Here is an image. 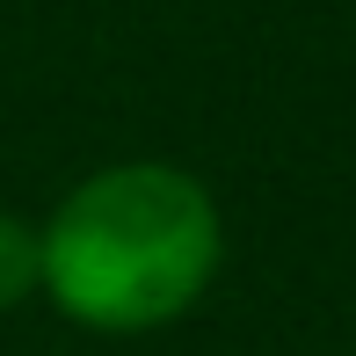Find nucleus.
Returning <instances> with one entry per match:
<instances>
[{
  "label": "nucleus",
  "instance_id": "nucleus-1",
  "mask_svg": "<svg viewBox=\"0 0 356 356\" xmlns=\"http://www.w3.org/2000/svg\"><path fill=\"white\" fill-rule=\"evenodd\" d=\"M44 291L73 327L145 334L182 320L225 262V225L211 189L168 160L95 168L37 225Z\"/></svg>",
  "mask_w": 356,
  "mask_h": 356
},
{
  "label": "nucleus",
  "instance_id": "nucleus-2",
  "mask_svg": "<svg viewBox=\"0 0 356 356\" xmlns=\"http://www.w3.org/2000/svg\"><path fill=\"white\" fill-rule=\"evenodd\" d=\"M37 291H44V240H37L29 218L0 211V313L37 298Z\"/></svg>",
  "mask_w": 356,
  "mask_h": 356
}]
</instances>
